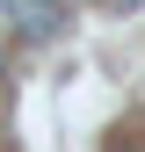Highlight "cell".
I'll return each instance as SVG.
<instances>
[{"label":"cell","instance_id":"1","mask_svg":"<svg viewBox=\"0 0 145 152\" xmlns=\"http://www.w3.org/2000/svg\"><path fill=\"white\" fill-rule=\"evenodd\" d=\"M58 15H65L58 0H22V29H29V36H51V29H58Z\"/></svg>","mask_w":145,"mask_h":152},{"label":"cell","instance_id":"2","mask_svg":"<svg viewBox=\"0 0 145 152\" xmlns=\"http://www.w3.org/2000/svg\"><path fill=\"white\" fill-rule=\"evenodd\" d=\"M109 152H145V145L138 138H109Z\"/></svg>","mask_w":145,"mask_h":152}]
</instances>
